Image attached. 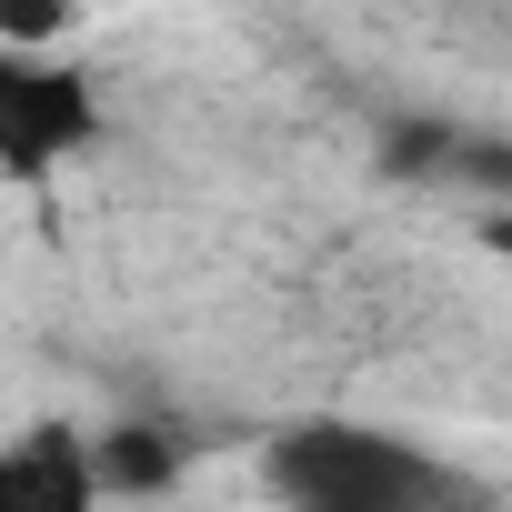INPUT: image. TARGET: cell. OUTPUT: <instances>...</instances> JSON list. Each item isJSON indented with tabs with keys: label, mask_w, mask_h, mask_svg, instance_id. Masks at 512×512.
<instances>
[{
	"label": "cell",
	"mask_w": 512,
	"mask_h": 512,
	"mask_svg": "<svg viewBox=\"0 0 512 512\" xmlns=\"http://www.w3.org/2000/svg\"><path fill=\"white\" fill-rule=\"evenodd\" d=\"M262 482L282 512H452V472L422 442L352 422V412L282 422L262 442Z\"/></svg>",
	"instance_id": "6da1fadb"
},
{
	"label": "cell",
	"mask_w": 512,
	"mask_h": 512,
	"mask_svg": "<svg viewBox=\"0 0 512 512\" xmlns=\"http://www.w3.org/2000/svg\"><path fill=\"white\" fill-rule=\"evenodd\" d=\"M111 141V101L61 51H0V181H51Z\"/></svg>",
	"instance_id": "7a4b0ae2"
},
{
	"label": "cell",
	"mask_w": 512,
	"mask_h": 512,
	"mask_svg": "<svg viewBox=\"0 0 512 512\" xmlns=\"http://www.w3.org/2000/svg\"><path fill=\"white\" fill-rule=\"evenodd\" d=\"M0 512H101L81 422H31L0 442Z\"/></svg>",
	"instance_id": "3957f363"
},
{
	"label": "cell",
	"mask_w": 512,
	"mask_h": 512,
	"mask_svg": "<svg viewBox=\"0 0 512 512\" xmlns=\"http://www.w3.org/2000/svg\"><path fill=\"white\" fill-rule=\"evenodd\" d=\"M81 452H91V492H101V512H111V502H161V492L191 472V442H181L161 412H121V422L81 432Z\"/></svg>",
	"instance_id": "277c9868"
},
{
	"label": "cell",
	"mask_w": 512,
	"mask_h": 512,
	"mask_svg": "<svg viewBox=\"0 0 512 512\" xmlns=\"http://www.w3.org/2000/svg\"><path fill=\"white\" fill-rule=\"evenodd\" d=\"M452 161H472L482 181H502V151L472 141L462 121H442V111H402V121H382V181H442Z\"/></svg>",
	"instance_id": "5b68a950"
},
{
	"label": "cell",
	"mask_w": 512,
	"mask_h": 512,
	"mask_svg": "<svg viewBox=\"0 0 512 512\" xmlns=\"http://www.w3.org/2000/svg\"><path fill=\"white\" fill-rule=\"evenodd\" d=\"M61 31H71L61 0H0V51H51Z\"/></svg>",
	"instance_id": "8992f818"
}]
</instances>
